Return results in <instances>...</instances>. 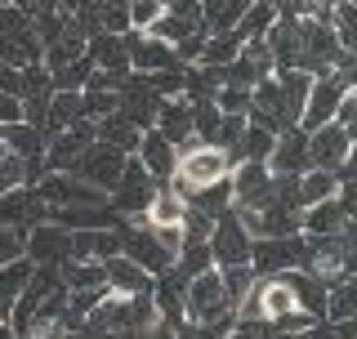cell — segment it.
<instances>
[{"mask_svg":"<svg viewBox=\"0 0 357 339\" xmlns=\"http://www.w3.org/2000/svg\"><path fill=\"white\" fill-rule=\"evenodd\" d=\"M232 174V161L223 148H210V143H188L174 161V174H170V192L178 201H197L201 192H210L215 183Z\"/></svg>","mask_w":357,"mask_h":339,"instance_id":"1","label":"cell"},{"mask_svg":"<svg viewBox=\"0 0 357 339\" xmlns=\"http://www.w3.org/2000/svg\"><path fill=\"white\" fill-rule=\"evenodd\" d=\"M228 322H232V308H228V295H223V281H219L215 268L188 277L183 326H223V331H228Z\"/></svg>","mask_w":357,"mask_h":339,"instance_id":"2","label":"cell"},{"mask_svg":"<svg viewBox=\"0 0 357 339\" xmlns=\"http://www.w3.org/2000/svg\"><path fill=\"white\" fill-rule=\"evenodd\" d=\"M121 170H126V156H121L116 148H107V143H89V148L72 161L67 174H72L76 183L94 188V192H112L121 183Z\"/></svg>","mask_w":357,"mask_h":339,"instance_id":"3","label":"cell"},{"mask_svg":"<svg viewBox=\"0 0 357 339\" xmlns=\"http://www.w3.org/2000/svg\"><path fill=\"white\" fill-rule=\"evenodd\" d=\"M353 89V67H344V72L326 76V81H312L308 89V103H304V116H299V134H312L321 126H331L335 107H340V98Z\"/></svg>","mask_w":357,"mask_h":339,"instance_id":"4","label":"cell"},{"mask_svg":"<svg viewBox=\"0 0 357 339\" xmlns=\"http://www.w3.org/2000/svg\"><path fill=\"white\" fill-rule=\"evenodd\" d=\"M116 236H121V255L134 259L148 277L165 273V268L174 264V250L165 246L161 232H152V228H116Z\"/></svg>","mask_w":357,"mask_h":339,"instance_id":"5","label":"cell"},{"mask_svg":"<svg viewBox=\"0 0 357 339\" xmlns=\"http://www.w3.org/2000/svg\"><path fill=\"white\" fill-rule=\"evenodd\" d=\"M210 259L215 268H237V264H250V232L241 228L237 214H219L215 219V232H210Z\"/></svg>","mask_w":357,"mask_h":339,"instance_id":"6","label":"cell"},{"mask_svg":"<svg viewBox=\"0 0 357 339\" xmlns=\"http://www.w3.org/2000/svg\"><path fill=\"white\" fill-rule=\"evenodd\" d=\"M299 236H255L250 241V273L264 277V273H295L299 268Z\"/></svg>","mask_w":357,"mask_h":339,"instance_id":"7","label":"cell"},{"mask_svg":"<svg viewBox=\"0 0 357 339\" xmlns=\"http://www.w3.org/2000/svg\"><path fill=\"white\" fill-rule=\"evenodd\" d=\"M112 206L116 210H126L130 219H139L143 210H148V201L156 197V179L148 174V170H143V161L139 156H126V170H121V183L112 188Z\"/></svg>","mask_w":357,"mask_h":339,"instance_id":"8","label":"cell"},{"mask_svg":"<svg viewBox=\"0 0 357 339\" xmlns=\"http://www.w3.org/2000/svg\"><path fill=\"white\" fill-rule=\"evenodd\" d=\"M353 156V130L340 126H321L308 134V170H344Z\"/></svg>","mask_w":357,"mask_h":339,"instance_id":"9","label":"cell"},{"mask_svg":"<svg viewBox=\"0 0 357 339\" xmlns=\"http://www.w3.org/2000/svg\"><path fill=\"white\" fill-rule=\"evenodd\" d=\"M143 36H152V40L178 50L183 40L201 36V5H192V0H183V5H165L161 18L152 22V31H143Z\"/></svg>","mask_w":357,"mask_h":339,"instance_id":"10","label":"cell"},{"mask_svg":"<svg viewBox=\"0 0 357 339\" xmlns=\"http://www.w3.org/2000/svg\"><path fill=\"white\" fill-rule=\"evenodd\" d=\"M126 59L134 72H143V76H156V72H174L178 59H174V50L170 45H161V40H152V36H139V31H126Z\"/></svg>","mask_w":357,"mask_h":339,"instance_id":"11","label":"cell"},{"mask_svg":"<svg viewBox=\"0 0 357 339\" xmlns=\"http://www.w3.org/2000/svg\"><path fill=\"white\" fill-rule=\"evenodd\" d=\"M183 295H188V277L178 273V268L170 264L165 273H156L152 281V303H156V317H161L165 326H183Z\"/></svg>","mask_w":357,"mask_h":339,"instance_id":"12","label":"cell"},{"mask_svg":"<svg viewBox=\"0 0 357 339\" xmlns=\"http://www.w3.org/2000/svg\"><path fill=\"white\" fill-rule=\"evenodd\" d=\"M152 130L161 134L174 152L188 148V143H197V134H192V103H188V98H165V103L156 107Z\"/></svg>","mask_w":357,"mask_h":339,"instance_id":"13","label":"cell"},{"mask_svg":"<svg viewBox=\"0 0 357 339\" xmlns=\"http://www.w3.org/2000/svg\"><path fill=\"white\" fill-rule=\"evenodd\" d=\"M89 143H94V121H76L72 130H63V134L50 139V148H45V165H50L54 174H67L72 161L89 148Z\"/></svg>","mask_w":357,"mask_h":339,"instance_id":"14","label":"cell"},{"mask_svg":"<svg viewBox=\"0 0 357 339\" xmlns=\"http://www.w3.org/2000/svg\"><path fill=\"white\" fill-rule=\"evenodd\" d=\"M264 165H268V174H273V179L304 174V170H308V134H299V130L277 134V143H273V152H268Z\"/></svg>","mask_w":357,"mask_h":339,"instance_id":"15","label":"cell"},{"mask_svg":"<svg viewBox=\"0 0 357 339\" xmlns=\"http://www.w3.org/2000/svg\"><path fill=\"white\" fill-rule=\"evenodd\" d=\"M103 281H107L112 295H152V277L143 273L134 259H126V255L103 259Z\"/></svg>","mask_w":357,"mask_h":339,"instance_id":"16","label":"cell"},{"mask_svg":"<svg viewBox=\"0 0 357 339\" xmlns=\"http://www.w3.org/2000/svg\"><path fill=\"white\" fill-rule=\"evenodd\" d=\"M40 219H45V206H40L36 192L14 188V192L0 197V228H22V232H27L31 223H40Z\"/></svg>","mask_w":357,"mask_h":339,"instance_id":"17","label":"cell"},{"mask_svg":"<svg viewBox=\"0 0 357 339\" xmlns=\"http://www.w3.org/2000/svg\"><path fill=\"white\" fill-rule=\"evenodd\" d=\"M134 223H139V228H152V232H178V223H183V201H178L170 188H156V197L148 201V210Z\"/></svg>","mask_w":357,"mask_h":339,"instance_id":"18","label":"cell"},{"mask_svg":"<svg viewBox=\"0 0 357 339\" xmlns=\"http://www.w3.org/2000/svg\"><path fill=\"white\" fill-rule=\"evenodd\" d=\"M143 161V170L156 179V183H170V174H174V161H178V152L170 148V143L161 139L156 130H143V139H139V152H134Z\"/></svg>","mask_w":357,"mask_h":339,"instance_id":"19","label":"cell"},{"mask_svg":"<svg viewBox=\"0 0 357 339\" xmlns=\"http://www.w3.org/2000/svg\"><path fill=\"white\" fill-rule=\"evenodd\" d=\"M277 98H282V116H286V130H299V116H304V103H308V89L312 81L304 72H277Z\"/></svg>","mask_w":357,"mask_h":339,"instance_id":"20","label":"cell"},{"mask_svg":"<svg viewBox=\"0 0 357 339\" xmlns=\"http://www.w3.org/2000/svg\"><path fill=\"white\" fill-rule=\"evenodd\" d=\"M85 63L94 67V72H116V76H126V72H130L126 40H121V36H89V40H85Z\"/></svg>","mask_w":357,"mask_h":339,"instance_id":"21","label":"cell"},{"mask_svg":"<svg viewBox=\"0 0 357 339\" xmlns=\"http://www.w3.org/2000/svg\"><path fill=\"white\" fill-rule=\"evenodd\" d=\"M76 121H89V112H85V94H54L50 98V116H45V134H63V130H72Z\"/></svg>","mask_w":357,"mask_h":339,"instance_id":"22","label":"cell"},{"mask_svg":"<svg viewBox=\"0 0 357 339\" xmlns=\"http://www.w3.org/2000/svg\"><path fill=\"white\" fill-rule=\"evenodd\" d=\"M27 250L40 259V264H63V259H72V232H63V228H40L36 223V236L27 241Z\"/></svg>","mask_w":357,"mask_h":339,"instance_id":"23","label":"cell"},{"mask_svg":"<svg viewBox=\"0 0 357 339\" xmlns=\"http://www.w3.org/2000/svg\"><path fill=\"white\" fill-rule=\"evenodd\" d=\"M245 14V5L241 0H219V5H201V36H228L232 27L241 22Z\"/></svg>","mask_w":357,"mask_h":339,"instance_id":"24","label":"cell"},{"mask_svg":"<svg viewBox=\"0 0 357 339\" xmlns=\"http://www.w3.org/2000/svg\"><path fill=\"white\" fill-rule=\"evenodd\" d=\"M0 143H5V148L14 152L18 161L45 156V134H40L36 126H27V121H18V126H0Z\"/></svg>","mask_w":357,"mask_h":339,"instance_id":"25","label":"cell"},{"mask_svg":"<svg viewBox=\"0 0 357 339\" xmlns=\"http://www.w3.org/2000/svg\"><path fill=\"white\" fill-rule=\"evenodd\" d=\"M335 192H340V174H331V170H304L299 174V206H321V201H335Z\"/></svg>","mask_w":357,"mask_h":339,"instance_id":"26","label":"cell"},{"mask_svg":"<svg viewBox=\"0 0 357 339\" xmlns=\"http://www.w3.org/2000/svg\"><path fill=\"white\" fill-rule=\"evenodd\" d=\"M286 286L295 290L299 308H304L312 322H321V312H326V286H321L317 277H308V273H286Z\"/></svg>","mask_w":357,"mask_h":339,"instance_id":"27","label":"cell"},{"mask_svg":"<svg viewBox=\"0 0 357 339\" xmlns=\"http://www.w3.org/2000/svg\"><path fill=\"white\" fill-rule=\"evenodd\" d=\"M139 139H143V134L134 130V126H126V121H116V116H103L94 126V143H107V148H116L121 156L139 152Z\"/></svg>","mask_w":357,"mask_h":339,"instance_id":"28","label":"cell"},{"mask_svg":"<svg viewBox=\"0 0 357 339\" xmlns=\"http://www.w3.org/2000/svg\"><path fill=\"white\" fill-rule=\"evenodd\" d=\"M273 22H277V5H245V14H241L237 27H232V36H237L241 45H255V40L268 36Z\"/></svg>","mask_w":357,"mask_h":339,"instance_id":"29","label":"cell"},{"mask_svg":"<svg viewBox=\"0 0 357 339\" xmlns=\"http://www.w3.org/2000/svg\"><path fill=\"white\" fill-rule=\"evenodd\" d=\"M357 317V290H353V277L349 281H335L326 290V312H321V322L335 326V322H353Z\"/></svg>","mask_w":357,"mask_h":339,"instance_id":"30","label":"cell"},{"mask_svg":"<svg viewBox=\"0 0 357 339\" xmlns=\"http://www.w3.org/2000/svg\"><path fill=\"white\" fill-rule=\"evenodd\" d=\"M237 54H241V40L232 36H210L206 45H201V54H197V67H210V72H223L228 63H237Z\"/></svg>","mask_w":357,"mask_h":339,"instance_id":"31","label":"cell"},{"mask_svg":"<svg viewBox=\"0 0 357 339\" xmlns=\"http://www.w3.org/2000/svg\"><path fill=\"white\" fill-rule=\"evenodd\" d=\"M273 143H277L273 134L245 126V130H241V139H237V148L228 152V161H232V165H241V161H259V165H264V161H268V152H273Z\"/></svg>","mask_w":357,"mask_h":339,"instance_id":"32","label":"cell"},{"mask_svg":"<svg viewBox=\"0 0 357 339\" xmlns=\"http://www.w3.org/2000/svg\"><path fill=\"white\" fill-rule=\"evenodd\" d=\"M219 281H223V295H228V308L237 312L245 299H250V290H255V277L250 273V264H237V268H219Z\"/></svg>","mask_w":357,"mask_h":339,"instance_id":"33","label":"cell"},{"mask_svg":"<svg viewBox=\"0 0 357 339\" xmlns=\"http://www.w3.org/2000/svg\"><path fill=\"white\" fill-rule=\"evenodd\" d=\"M331 31H335V45H340L344 54L353 59V50H357V9L344 0V5H335V14H331Z\"/></svg>","mask_w":357,"mask_h":339,"instance_id":"34","label":"cell"},{"mask_svg":"<svg viewBox=\"0 0 357 339\" xmlns=\"http://www.w3.org/2000/svg\"><path fill=\"white\" fill-rule=\"evenodd\" d=\"M174 268H178L183 277L210 273V268H215V259H210V246H206V241H183V246H178V259H174Z\"/></svg>","mask_w":357,"mask_h":339,"instance_id":"35","label":"cell"},{"mask_svg":"<svg viewBox=\"0 0 357 339\" xmlns=\"http://www.w3.org/2000/svg\"><path fill=\"white\" fill-rule=\"evenodd\" d=\"M63 286H67V290H107L103 264H67Z\"/></svg>","mask_w":357,"mask_h":339,"instance_id":"36","label":"cell"},{"mask_svg":"<svg viewBox=\"0 0 357 339\" xmlns=\"http://www.w3.org/2000/svg\"><path fill=\"white\" fill-rule=\"evenodd\" d=\"M27 259V232L22 228H0V268Z\"/></svg>","mask_w":357,"mask_h":339,"instance_id":"37","label":"cell"},{"mask_svg":"<svg viewBox=\"0 0 357 339\" xmlns=\"http://www.w3.org/2000/svg\"><path fill=\"white\" fill-rule=\"evenodd\" d=\"M161 0H139V5H130V31H139V36H143V31H152V22L156 18H161Z\"/></svg>","mask_w":357,"mask_h":339,"instance_id":"38","label":"cell"},{"mask_svg":"<svg viewBox=\"0 0 357 339\" xmlns=\"http://www.w3.org/2000/svg\"><path fill=\"white\" fill-rule=\"evenodd\" d=\"M18 121H22V98L0 94V126H18Z\"/></svg>","mask_w":357,"mask_h":339,"instance_id":"39","label":"cell"},{"mask_svg":"<svg viewBox=\"0 0 357 339\" xmlns=\"http://www.w3.org/2000/svg\"><path fill=\"white\" fill-rule=\"evenodd\" d=\"M0 94H9V98L22 94V76L14 72V67H5V63H0Z\"/></svg>","mask_w":357,"mask_h":339,"instance_id":"40","label":"cell"},{"mask_svg":"<svg viewBox=\"0 0 357 339\" xmlns=\"http://www.w3.org/2000/svg\"><path fill=\"white\" fill-rule=\"evenodd\" d=\"M268 335V326H250V322H237V326H228V335L223 339H264Z\"/></svg>","mask_w":357,"mask_h":339,"instance_id":"41","label":"cell"},{"mask_svg":"<svg viewBox=\"0 0 357 339\" xmlns=\"http://www.w3.org/2000/svg\"><path fill=\"white\" fill-rule=\"evenodd\" d=\"M295 339H335V331H331V326H326V322H312V326H308V331H299Z\"/></svg>","mask_w":357,"mask_h":339,"instance_id":"42","label":"cell"},{"mask_svg":"<svg viewBox=\"0 0 357 339\" xmlns=\"http://www.w3.org/2000/svg\"><path fill=\"white\" fill-rule=\"evenodd\" d=\"M331 331H335V339H357V317L353 322H335Z\"/></svg>","mask_w":357,"mask_h":339,"instance_id":"43","label":"cell"},{"mask_svg":"<svg viewBox=\"0 0 357 339\" xmlns=\"http://www.w3.org/2000/svg\"><path fill=\"white\" fill-rule=\"evenodd\" d=\"M0 339H18L14 331H9V322H0Z\"/></svg>","mask_w":357,"mask_h":339,"instance_id":"44","label":"cell"}]
</instances>
